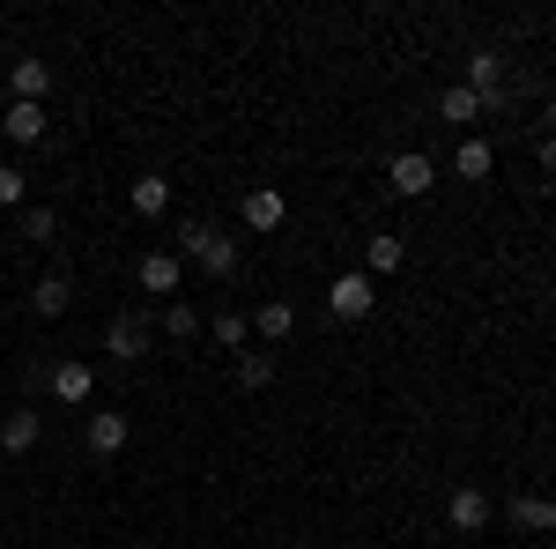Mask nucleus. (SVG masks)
Wrapping results in <instances>:
<instances>
[{"instance_id":"nucleus-1","label":"nucleus","mask_w":556,"mask_h":549,"mask_svg":"<svg viewBox=\"0 0 556 549\" xmlns=\"http://www.w3.org/2000/svg\"><path fill=\"white\" fill-rule=\"evenodd\" d=\"M178 253H193L215 283H223V275H238V238H230V230H215V223H186V230H178Z\"/></svg>"},{"instance_id":"nucleus-2","label":"nucleus","mask_w":556,"mask_h":549,"mask_svg":"<svg viewBox=\"0 0 556 549\" xmlns=\"http://www.w3.org/2000/svg\"><path fill=\"white\" fill-rule=\"evenodd\" d=\"M371 304H379V290H371L364 267H349V275L327 283V312H334V320H371Z\"/></svg>"},{"instance_id":"nucleus-3","label":"nucleus","mask_w":556,"mask_h":549,"mask_svg":"<svg viewBox=\"0 0 556 549\" xmlns=\"http://www.w3.org/2000/svg\"><path fill=\"white\" fill-rule=\"evenodd\" d=\"M386 186H393L401 201H416V194H430V186H438V164H430L424 149H401V157L386 164Z\"/></svg>"},{"instance_id":"nucleus-4","label":"nucleus","mask_w":556,"mask_h":549,"mask_svg":"<svg viewBox=\"0 0 556 549\" xmlns=\"http://www.w3.org/2000/svg\"><path fill=\"white\" fill-rule=\"evenodd\" d=\"M104 349H112L119 364L149 357V320H141V312H112V327H104Z\"/></svg>"},{"instance_id":"nucleus-5","label":"nucleus","mask_w":556,"mask_h":549,"mask_svg":"<svg viewBox=\"0 0 556 549\" xmlns=\"http://www.w3.org/2000/svg\"><path fill=\"white\" fill-rule=\"evenodd\" d=\"M468 89H475L482 112H497V104H505V60H497V52H475L468 60Z\"/></svg>"},{"instance_id":"nucleus-6","label":"nucleus","mask_w":556,"mask_h":549,"mask_svg":"<svg viewBox=\"0 0 556 549\" xmlns=\"http://www.w3.org/2000/svg\"><path fill=\"white\" fill-rule=\"evenodd\" d=\"M282 215H290V201H282L275 186H253V194L238 201V223H245V230H275Z\"/></svg>"},{"instance_id":"nucleus-7","label":"nucleus","mask_w":556,"mask_h":549,"mask_svg":"<svg viewBox=\"0 0 556 549\" xmlns=\"http://www.w3.org/2000/svg\"><path fill=\"white\" fill-rule=\"evenodd\" d=\"M134 283H141L149 297H172L178 290V253H141L134 260Z\"/></svg>"},{"instance_id":"nucleus-8","label":"nucleus","mask_w":556,"mask_h":549,"mask_svg":"<svg viewBox=\"0 0 556 549\" xmlns=\"http://www.w3.org/2000/svg\"><path fill=\"white\" fill-rule=\"evenodd\" d=\"M127 438H134V423L119 416V409H104V416H89V453H97V461H112V453H119Z\"/></svg>"},{"instance_id":"nucleus-9","label":"nucleus","mask_w":556,"mask_h":549,"mask_svg":"<svg viewBox=\"0 0 556 549\" xmlns=\"http://www.w3.org/2000/svg\"><path fill=\"white\" fill-rule=\"evenodd\" d=\"M0 134H8V141H45V104H23V97H15V104L0 112Z\"/></svg>"},{"instance_id":"nucleus-10","label":"nucleus","mask_w":556,"mask_h":549,"mask_svg":"<svg viewBox=\"0 0 556 549\" xmlns=\"http://www.w3.org/2000/svg\"><path fill=\"white\" fill-rule=\"evenodd\" d=\"M8 89H15L23 104H45V89H52V67H45V60H15V67H8Z\"/></svg>"},{"instance_id":"nucleus-11","label":"nucleus","mask_w":556,"mask_h":549,"mask_svg":"<svg viewBox=\"0 0 556 549\" xmlns=\"http://www.w3.org/2000/svg\"><path fill=\"white\" fill-rule=\"evenodd\" d=\"M172 209V178H164V171H141V178H134V215H164Z\"/></svg>"},{"instance_id":"nucleus-12","label":"nucleus","mask_w":556,"mask_h":549,"mask_svg":"<svg viewBox=\"0 0 556 549\" xmlns=\"http://www.w3.org/2000/svg\"><path fill=\"white\" fill-rule=\"evenodd\" d=\"M445 520H453L460 535H482V520H490V498H482V490H453V506H445Z\"/></svg>"},{"instance_id":"nucleus-13","label":"nucleus","mask_w":556,"mask_h":549,"mask_svg":"<svg viewBox=\"0 0 556 549\" xmlns=\"http://www.w3.org/2000/svg\"><path fill=\"white\" fill-rule=\"evenodd\" d=\"M30 446H38V416L30 409H8L0 416V453H30Z\"/></svg>"},{"instance_id":"nucleus-14","label":"nucleus","mask_w":556,"mask_h":549,"mask_svg":"<svg viewBox=\"0 0 556 549\" xmlns=\"http://www.w3.org/2000/svg\"><path fill=\"white\" fill-rule=\"evenodd\" d=\"M513 527L549 535V527H556V506H549V498H534V490H519V498H513Z\"/></svg>"},{"instance_id":"nucleus-15","label":"nucleus","mask_w":556,"mask_h":549,"mask_svg":"<svg viewBox=\"0 0 556 549\" xmlns=\"http://www.w3.org/2000/svg\"><path fill=\"white\" fill-rule=\"evenodd\" d=\"M89 386H97V372L89 364H52V394L75 409V401H89Z\"/></svg>"},{"instance_id":"nucleus-16","label":"nucleus","mask_w":556,"mask_h":549,"mask_svg":"<svg viewBox=\"0 0 556 549\" xmlns=\"http://www.w3.org/2000/svg\"><path fill=\"white\" fill-rule=\"evenodd\" d=\"M401 260H408V246H401V238H393V230H379V238H371V246H364V275H393V267H401Z\"/></svg>"},{"instance_id":"nucleus-17","label":"nucleus","mask_w":556,"mask_h":549,"mask_svg":"<svg viewBox=\"0 0 556 549\" xmlns=\"http://www.w3.org/2000/svg\"><path fill=\"white\" fill-rule=\"evenodd\" d=\"M490 164H497V157H490V141H482V134H468V141L453 149V171H460V178H490Z\"/></svg>"},{"instance_id":"nucleus-18","label":"nucleus","mask_w":556,"mask_h":549,"mask_svg":"<svg viewBox=\"0 0 556 549\" xmlns=\"http://www.w3.org/2000/svg\"><path fill=\"white\" fill-rule=\"evenodd\" d=\"M30 312H38V320H60V312H67V275H45L38 290H30Z\"/></svg>"},{"instance_id":"nucleus-19","label":"nucleus","mask_w":556,"mask_h":549,"mask_svg":"<svg viewBox=\"0 0 556 549\" xmlns=\"http://www.w3.org/2000/svg\"><path fill=\"white\" fill-rule=\"evenodd\" d=\"M438 112H445L453 127H475V120H482V104H475V89H468V83H460V89H445V97H438Z\"/></svg>"},{"instance_id":"nucleus-20","label":"nucleus","mask_w":556,"mask_h":549,"mask_svg":"<svg viewBox=\"0 0 556 549\" xmlns=\"http://www.w3.org/2000/svg\"><path fill=\"white\" fill-rule=\"evenodd\" d=\"M290 327H298V312H290V304H260V312H253V335H267V341H282Z\"/></svg>"},{"instance_id":"nucleus-21","label":"nucleus","mask_w":556,"mask_h":549,"mask_svg":"<svg viewBox=\"0 0 556 549\" xmlns=\"http://www.w3.org/2000/svg\"><path fill=\"white\" fill-rule=\"evenodd\" d=\"M164 335H172V341H193V335H201V312H193V304H172V312H164Z\"/></svg>"},{"instance_id":"nucleus-22","label":"nucleus","mask_w":556,"mask_h":549,"mask_svg":"<svg viewBox=\"0 0 556 549\" xmlns=\"http://www.w3.org/2000/svg\"><path fill=\"white\" fill-rule=\"evenodd\" d=\"M267 379H275V357H238V386L245 394H260Z\"/></svg>"},{"instance_id":"nucleus-23","label":"nucleus","mask_w":556,"mask_h":549,"mask_svg":"<svg viewBox=\"0 0 556 549\" xmlns=\"http://www.w3.org/2000/svg\"><path fill=\"white\" fill-rule=\"evenodd\" d=\"M245 335H253L245 312H223V320H215V341H223V349H245Z\"/></svg>"},{"instance_id":"nucleus-24","label":"nucleus","mask_w":556,"mask_h":549,"mask_svg":"<svg viewBox=\"0 0 556 549\" xmlns=\"http://www.w3.org/2000/svg\"><path fill=\"white\" fill-rule=\"evenodd\" d=\"M52 230H60V215H52V209H23V238H30V246H45Z\"/></svg>"},{"instance_id":"nucleus-25","label":"nucleus","mask_w":556,"mask_h":549,"mask_svg":"<svg viewBox=\"0 0 556 549\" xmlns=\"http://www.w3.org/2000/svg\"><path fill=\"white\" fill-rule=\"evenodd\" d=\"M23 194H30V186H23V171L0 164V209H23Z\"/></svg>"},{"instance_id":"nucleus-26","label":"nucleus","mask_w":556,"mask_h":549,"mask_svg":"<svg viewBox=\"0 0 556 549\" xmlns=\"http://www.w3.org/2000/svg\"><path fill=\"white\" fill-rule=\"evenodd\" d=\"M542 171H549V178H556V134H549V141H542Z\"/></svg>"},{"instance_id":"nucleus-27","label":"nucleus","mask_w":556,"mask_h":549,"mask_svg":"<svg viewBox=\"0 0 556 549\" xmlns=\"http://www.w3.org/2000/svg\"><path fill=\"white\" fill-rule=\"evenodd\" d=\"M549 134H556V97H549Z\"/></svg>"},{"instance_id":"nucleus-28","label":"nucleus","mask_w":556,"mask_h":549,"mask_svg":"<svg viewBox=\"0 0 556 549\" xmlns=\"http://www.w3.org/2000/svg\"><path fill=\"white\" fill-rule=\"evenodd\" d=\"M0 394H8V379H0Z\"/></svg>"}]
</instances>
